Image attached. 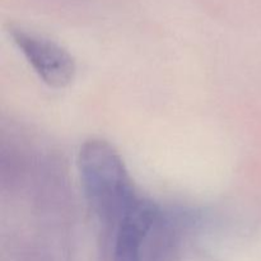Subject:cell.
<instances>
[{
    "label": "cell",
    "mask_w": 261,
    "mask_h": 261,
    "mask_svg": "<svg viewBox=\"0 0 261 261\" xmlns=\"http://www.w3.org/2000/svg\"><path fill=\"white\" fill-rule=\"evenodd\" d=\"M13 41L43 83L64 88L75 75V61L64 47L20 27L9 30Z\"/></svg>",
    "instance_id": "cell-2"
},
{
    "label": "cell",
    "mask_w": 261,
    "mask_h": 261,
    "mask_svg": "<svg viewBox=\"0 0 261 261\" xmlns=\"http://www.w3.org/2000/svg\"><path fill=\"white\" fill-rule=\"evenodd\" d=\"M78 163L87 201L106 228L114 231L145 203L121 155L106 140H87L79 150Z\"/></svg>",
    "instance_id": "cell-1"
}]
</instances>
